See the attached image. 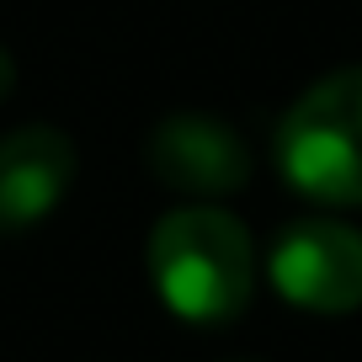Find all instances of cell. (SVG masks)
<instances>
[{
    "label": "cell",
    "instance_id": "cell-4",
    "mask_svg": "<svg viewBox=\"0 0 362 362\" xmlns=\"http://www.w3.org/2000/svg\"><path fill=\"white\" fill-rule=\"evenodd\" d=\"M144 160L170 192L224 197L250 181V149L229 123L208 112H170L144 139Z\"/></svg>",
    "mask_w": 362,
    "mask_h": 362
},
{
    "label": "cell",
    "instance_id": "cell-1",
    "mask_svg": "<svg viewBox=\"0 0 362 362\" xmlns=\"http://www.w3.org/2000/svg\"><path fill=\"white\" fill-rule=\"evenodd\" d=\"M149 277L170 315L192 325H224L250 304L256 250L245 224L224 208H170L149 229Z\"/></svg>",
    "mask_w": 362,
    "mask_h": 362
},
{
    "label": "cell",
    "instance_id": "cell-3",
    "mask_svg": "<svg viewBox=\"0 0 362 362\" xmlns=\"http://www.w3.org/2000/svg\"><path fill=\"white\" fill-rule=\"evenodd\" d=\"M272 288L315 315H351L362 309V235L351 224L304 218L277 235L267 256Z\"/></svg>",
    "mask_w": 362,
    "mask_h": 362
},
{
    "label": "cell",
    "instance_id": "cell-2",
    "mask_svg": "<svg viewBox=\"0 0 362 362\" xmlns=\"http://www.w3.org/2000/svg\"><path fill=\"white\" fill-rule=\"evenodd\" d=\"M288 187L325 208H362V64L330 69L277 128Z\"/></svg>",
    "mask_w": 362,
    "mask_h": 362
},
{
    "label": "cell",
    "instance_id": "cell-6",
    "mask_svg": "<svg viewBox=\"0 0 362 362\" xmlns=\"http://www.w3.org/2000/svg\"><path fill=\"white\" fill-rule=\"evenodd\" d=\"M11 86H16V64H11V54L0 48V102L11 96Z\"/></svg>",
    "mask_w": 362,
    "mask_h": 362
},
{
    "label": "cell",
    "instance_id": "cell-5",
    "mask_svg": "<svg viewBox=\"0 0 362 362\" xmlns=\"http://www.w3.org/2000/svg\"><path fill=\"white\" fill-rule=\"evenodd\" d=\"M75 181V144L69 134L27 123L0 139V235L33 229L59 208Z\"/></svg>",
    "mask_w": 362,
    "mask_h": 362
}]
</instances>
